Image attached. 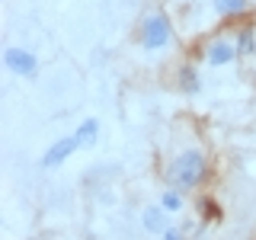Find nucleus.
<instances>
[{"mask_svg": "<svg viewBox=\"0 0 256 240\" xmlns=\"http://www.w3.org/2000/svg\"><path fill=\"white\" fill-rule=\"evenodd\" d=\"M212 180V154L198 138H186L176 144L164 166V182L180 192H202Z\"/></svg>", "mask_w": 256, "mask_h": 240, "instance_id": "nucleus-1", "label": "nucleus"}, {"mask_svg": "<svg viewBox=\"0 0 256 240\" xmlns=\"http://www.w3.org/2000/svg\"><path fill=\"white\" fill-rule=\"evenodd\" d=\"M176 38H180L176 20L170 16L166 6H150V10H144L138 26H134V45H138L144 54L170 52V48L176 45Z\"/></svg>", "mask_w": 256, "mask_h": 240, "instance_id": "nucleus-2", "label": "nucleus"}, {"mask_svg": "<svg viewBox=\"0 0 256 240\" xmlns=\"http://www.w3.org/2000/svg\"><path fill=\"white\" fill-rule=\"evenodd\" d=\"M198 61H202L205 68H214V70L237 64L240 54H237V45H234V36H230V29L212 32V36H208L205 42L198 45Z\"/></svg>", "mask_w": 256, "mask_h": 240, "instance_id": "nucleus-3", "label": "nucleus"}, {"mask_svg": "<svg viewBox=\"0 0 256 240\" xmlns=\"http://www.w3.org/2000/svg\"><path fill=\"white\" fill-rule=\"evenodd\" d=\"M4 68L10 70L13 77H22V80H32L38 74V68H42V61H38L36 52H29V48L22 45H10L4 52Z\"/></svg>", "mask_w": 256, "mask_h": 240, "instance_id": "nucleus-4", "label": "nucleus"}, {"mask_svg": "<svg viewBox=\"0 0 256 240\" xmlns=\"http://www.w3.org/2000/svg\"><path fill=\"white\" fill-rule=\"evenodd\" d=\"M208 6H212V16L224 26L253 20V0H208Z\"/></svg>", "mask_w": 256, "mask_h": 240, "instance_id": "nucleus-5", "label": "nucleus"}, {"mask_svg": "<svg viewBox=\"0 0 256 240\" xmlns=\"http://www.w3.org/2000/svg\"><path fill=\"white\" fill-rule=\"evenodd\" d=\"M77 150H80V138H77V134H64V138H54V141L45 148V154H42V160H38V166H42V170H54V166L68 164V160L74 157Z\"/></svg>", "mask_w": 256, "mask_h": 240, "instance_id": "nucleus-6", "label": "nucleus"}, {"mask_svg": "<svg viewBox=\"0 0 256 240\" xmlns=\"http://www.w3.org/2000/svg\"><path fill=\"white\" fill-rule=\"evenodd\" d=\"M173 90H180L182 96H198L202 93V74H198L196 61H180L173 68Z\"/></svg>", "mask_w": 256, "mask_h": 240, "instance_id": "nucleus-7", "label": "nucleus"}, {"mask_svg": "<svg viewBox=\"0 0 256 240\" xmlns=\"http://www.w3.org/2000/svg\"><path fill=\"white\" fill-rule=\"evenodd\" d=\"M141 228H144V234H150V237H164L166 230L173 228V214L160 202L157 205H144L141 208Z\"/></svg>", "mask_w": 256, "mask_h": 240, "instance_id": "nucleus-8", "label": "nucleus"}, {"mask_svg": "<svg viewBox=\"0 0 256 240\" xmlns=\"http://www.w3.org/2000/svg\"><path fill=\"white\" fill-rule=\"evenodd\" d=\"M228 29H230V36H234V45H237L240 61L256 58V20L237 22V26H228Z\"/></svg>", "mask_w": 256, "mask_h": 240, "instance_id": "nucleus-9", "label": "nucleus"}, {"mask_svg": "<svg viewBox=\"0 0 256 240\" xmlns=\"http://www.w3.org/2000/svg\"><path fill=\"white\" fill-rule=\"evenodd\" d=\"M196 214H198V221H205L208 228H212V224H221V221H224V205H221L214 196H208V192H198V198H196Z\"/></svg>", "mask_w": 256, "mask_h": 240, "instance_id": "nucleus-10", "label": "nucleus"}, {"mask_svg": "<svg viewBox=\"0 0 256 240\" xmlns=\"http://www.w3.org/2000/svg\"><path fill=\"white\" fill-rule=\"evenodd\" d=\"M100 132H102V128H100V118L86 116L84 122L77 125V132H74V134L80 138V148H86V150H90V148H96V144H100Z\"/></svg>", "mask_w": 256, "mask_h": 240, "instance_id": "nucleus-11", "label": "nucleus"}, {"mask_svg": "<svg viewBox=\"0 0 256 240\" xmlns=\"http://www.w3.org/2000/svg\"><path fill=\"white\" fill-rule=\"evenodd\" d=\"M160 205H164L170 214H182V212H186V192H180L173 186L160 189Z\"/></svg>", "mask_w": 256, "mask_h": 240, "instance_id": "nucleus-12", "label": "nucleus"}, {"mask_svg": "<svg viewBox=\"0 0 256 240\" xmlns=\"http://www.w3.org/2000/svg\"><path fill=\"white\" fill-rule=\"evenodd\" d=\"M160 240H192V237H189V230H186V228H180V224H173V228L166 230V234L160 237Z\"/></svg>", "mask_w": 256, "mask_h": 240, "instance_id": "nucleus-13", "label": "nucleus"}]
</instances>
